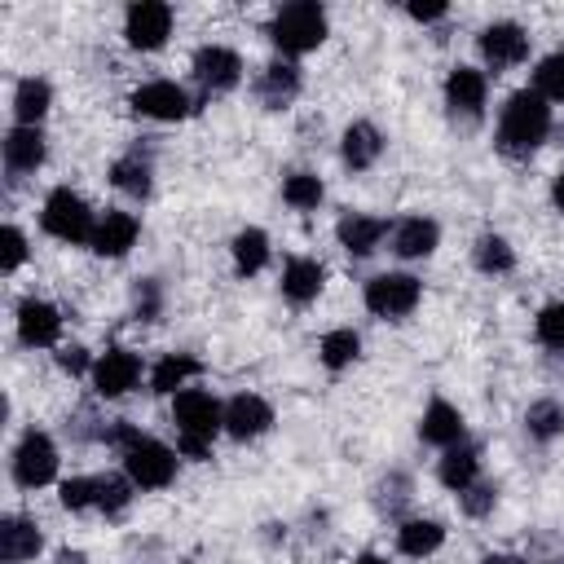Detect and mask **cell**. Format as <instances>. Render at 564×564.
I'll return each instance as SVG.
<instances>
[{
	"label": "cell",
	"mask_w": 564,
	"mask_h": 564,
	"mask_svg": "<svg viewBox=\"0 0 564 564\" xmlns=\"http://www.w3.org/2000/svg\"><path fill=\"white\" fill-rule=\"evenodd\" d=\"M300 93V70L291 62H269L256 79V97L269 106V110H282L291 97Z\"/></svg>",
	"instance_id": "2e32d148"
},
{
	"label": "cell",
	"mask_w": 564,
	"mask_h": 564,
	"mask_svg": "<svg viewBox=\"0 0 564 564\" xmlns=\"http://www.w3.org/2000/svg\"><path fill=\"white\" fill-rule=\"evenodd\" d=\"M57 330H62V313H57L53 304H44V300H35V295L18 304V339H22V344L44 348V344L57 339Z\"/></svg>",
	"instance_id": "7c38bea8"
},
{
	"label": "cell",
	"mask_w": 564,
	"mask_h": 564,
	"mask_svg": "<svg viewBox=\"0 0 564 564\" xmlns=\"http://www.w3.org/2000/svg\"><path fill=\"white\" fill-rule=\"evenodd\" d=\"M322 282H326V269H322L317 260H291V264L282 269V295L295 300V304L317 300Z\"/></svg>",
	"instance_id": "603a6c76"
},
{
	"label": "cell",
	"mask_w": 564,
	"mask_h": 564,
	"mask_svg": "<svg viewBox=\"0 0 564 564\" xmlns=\"http://www.w3.org/2000/svg\"><path fill=\"white\" fill-rule=\"evenodd\" d=\"M123 471H128V480L141 485V489H163V485L176 476V454H172L167 445H159V441H150V436L137 432V436L123 445Z\"/></svg>",
	"instance_id": "5b68a950"
},
{
	"label": "cell",
	"mask_w": 564,
	"mask_h": 564,
	"mask_svg": "<svg viewBox=\"0 0 564 564\" xmlns=\"http://www.w3.org/2000/svg\"><path fill=\"white\" fill-rule=\"evenodd\" d=\"M357 564H388V560H383V555H361Z\"/></svg>",
	"instance_id": "7dc6e473"
},
{
	"label": "cell",
	"mask_w": 564,
	"mask_h": 564,
	"mask_svg": "<svg viewBox=\"0 0 564 564\" xmlns=\"http://www.w3.org/2000/svg\"><path fill=\"white\" fill-rule=\"evenodd\" d=\"M57 366H62L66 375H79V370L88 366V348H79V344H66V348L57 352Z\"/></svg>",
	"instance_id": "b9f144b4"
},
{
	"label": "cell",
	"mask_w": 564,
	"mask_h": 564,
	"mask_svg": "<svg viewBox=\"0 0 564 564\" xmlns=\"http://www.w3.org/2000/svg\"><path fill=\"white\" fill-rule=\"evenodd\" d=\"M93 489H97V507H101L106 516L123 511V507H128V498H132V494H128V480H123V476H110V471H106V476H97V480H93Z\"/></svg>",
	"instance_id": "d590c367"
},
{
	"label": "cell",
	"mask_w": 564,
	"mask_h": 564,
	"mask_svg": "<svg viewBox=\"0 0 564 564\" xmlns=\"http://www.w3.org/2000/svg\"><path fill=\"white\" fill-rule=\"evenodd\" d=\"M533 330H538V339H542L546 348H564V300H555V304H546V308L538 313V322H533Z\"/></svg>",
	"instance_id": "8d00e7d4"
},
{
	"label": "cell",
	"mask_w": 564,
	"mask_h": 564,
	"mask_svg": "<svg viewBox=\"0 0 564 564\" xmlns=\"http://www.w3.org/2000/svg\"><path fill=\"white\" fill-rule=\"evenodd\" d=\"M189 375H198V361H194V357H176V352H172V357H163V361L154 366L150 388H154V392H176Z\"/></svg>",
	"instance_id": "1f68e13d"
},
{
	"label": "cell",
	"mask_w": 564,
	"mask_h": 564,
	"mask_svg": "<svg viewBox=\"0 0 564 564\" xmlns=\"http://www.w3.org/2000/svg\"><path fill=\"white\" fill-rule=\"evenodd\" d=\"M123 35L132 48H159L167 35H172V9L163 0H137L128 9V22H123Z\"/></svg>",
	"instance_id": "ba28073f"
},
{
	"label": "cell",
	"mask_w": 564,
	"mask_h": 564,
	"mask_svg": "<svg viewBox=\"0 0 564 564\" xmlns=\"http://www.w3.org/2000/svg\"><path fill=\"white\" fill-rule=\"evenodd\" d=\"M322 361L330 366V370H344L357 352H361V339L352 335V330H330V335H322Z\"/></svg>",
	"instance_id": "e575fe53"
},
{
	"label": "cell",
	"mask_w": 564,
	"mask_h": 564,
	"mask_svg": "<svg viewBox=\"0 0 564 564\" xmlns=\"http://www.w3.org/2000/svg\"><path fill=\"white\" fill-rule=\"evenodd\" d=\"M269 40L282 48V53H308L326 40V9L313 4V0H295V4H282L269 22Z\"/></svg>",
	"instance_id": "3957f363"
},
{
	"label": "cell",
	"mask_w": 564,
	"mask_h": 564,
	"mask_svg": "<svg viewBox=\"0 0 564 564\" xmlns=\"http://www.w3.org/2000/svg\"><path fill=\"white\" fill-rule=\"evenodd\" d=\"M480 564H520V560H516V555H485Z\"/></svg>",
	"instance_id": "bcb514c9"
},
{
	"label": "cell",
	"mask_w": 564,
	"mask_h": 564,
	"mask_svg": "<svg viewBox=\"0 0 564 564\" xmlns=\"http://www.w3.org/2000/svg\"><path fill=\"white\" fill-rule=\"evenodd\" d=\"M282 198H286L291 207L308 212V207H317V203H322V181H317L313 172H291V176L282 181Z\"/></svg>",
	"instance_id": "836d02e7"
},
{
	"label": "cell",
	"mask_w": 564,
	"mask_h": 564,
	"mask_svg": "<svg viewBox=\"0 0 564 564\" xmlns=\"http://www.w3.org/2000/svg\"><path fill=\"white\" fill-rule=\"evenodd\" d=\"M419 295H423V286L410 273H379L366 282V308L379 317H405L419 304Z\"/></svg>",
	"instance_id": "8992f818"
},
{
	"label": "cell",
	"mask_w": 564,
	"mask_h": 564,
	"mask_svg": "<svg viewBox=\"0 0 564 564\" xmlns=\"http://www.w3.org/2000/svg\"><path fill=\"white\" fill-rule=\"evenodd\" d=\"M4 163L13 172H35L44 163V137H40V128H26V123L9 128V137H4Z\"/></svg>",
	"instance_id": "ffe728a7"
},
{
	"label": "cell",
	"mask_w": 564,
	"mask_h": 564,
	"mask_svg": "<svg viewBox=\"0 0 564 564\" xmlns=\"http://www.w3.org/2000/svg\"><path fill=\"white\" fill-rule=\"evenodd\" d=\"M264 260H269V238H264V229H242V234L234 238V264H238V273H260Z\"/></svg>",
	"instance_id": "83f0119b"
},
{
	"label": "cell",
	"mask_w": 564,
	"mask_h": 564,
	"mask_svg": "<svg viewBox=\"0 0 564 564\" xmlns=\"http://www.w3.org/2000/svg\"><path fill=\"white\" fill-rule=\"evenodd\" d=\"M48 101H53V88L44 84V79H22L18 84V93H13V115L26 123V128H35L40 119H44V110H48Z\"/></svg>",
	"instance_id": "484cf974"
},
{
	"label": "cell",
	"mask_w": 564,
	"mask_h": 564,
	"mask_svg": "<svg viewBox=\"0 0 564 564\" xmlns=\"http://www.w3.org/2000/svg\"><path fill=\"white\" fill-rule=\"evenodd\" d=\"M40 546H44V538H40V529L31 520H22V516H4L0 520V560L4 564L31 560Z\"/></svg>",
	"instance_id": "ac0fdd59"
},
{
	"label": "cell",
	"mask_w": 564,
	"mask_h": 564,
	"mask_svg": "<svg viewBox=\"0 0 564 564\" xmlns=\"http://www.w3.org/2000/svg\"><path fill=\"white\" fill-rule=\"evenodd\" d=\"M441 542H445V529H441L436 520H405V524L397 529V546H401L405 555H432Z\"/></svg>",
	"instance_id": "4316f807"
},
{
	"label": "cell",
	"mask_w": 564,
	"mask_h": 564,
	"mask_svg": "<svg viewBox=\"0 0 564 564\" xmlns=\"http://www.w3.org/2000/svg\"><path fill=\"white\" fill-rule=\"evenodd\" d=\"M410 18H419V22H436V18H445V4H410Z\"/></svg>",
	"instance_id": "7bdbcfd3"
},
{
	"label": "cell",
	"mask_w": 564,
	"mask_h": 564,
	"mask_svg": "<svg viewBox=\"0 0 564 564\" xmlns=\"http://www.w3.org/2000/svg\"><path fill=\"white\" fill-rule=\"evenodd\" d=\"M194 79L203 88H212V93H225V88H234L242 79V57L234 48H225V44H203L194 53Z\"/></svg>",
	"instance_id": "30bf717a"
},
{
	"label": "cell",
	"mask_w": 564,
	"mask_h": 564,
	"mask_svg": "<svg viewBox=\"0 0 564 564\" xmlns=\"http://www.w3.org/2000/svg\"><path fill=\"white\" fill-rule=\"evenodd\" d=\"M476 44H480V57H485L494 70H507V66L524 62V53H529V35H524L516 22H489Z\"/></svg>",
	"instance_id": "9c48e42d"
},
{
	"label": "cell",
	"mask_w": 564,
	"mask_h": 564,
	"mask_svg": "<svg viewBox=\"0 0 564 564\" xmlns=\"http://www.w3.org/2000/svg\"><path fill=\"white\" fill-rule=\"evenodd\" d=\"M494 502H498V489L494 485H467L463 489V511L467 516H489Z\"/></svg>",
	"instance_id": "ab89813d"
},
{
	"label": "cell",
	"mask_w": 564,
	"mask_h": 564,
	"mask_svg": "<svg viewBox=\"0 0 564 564\" xmlns=\"http://www.w3.org/2000/svg\"><path fill=\"white\" fill-rule=\"evenodd\" d=\"M436 238H441V229H436L432 220L410 216V220H401V225L392 229V251L405 256V260H419V256H432V251H436Z\"/></svg>",
	"instance_id": "44dd1931"
},
{
	"label": "cell",
	"mask_w": 564,
	"mask_h": 564,
	"mask_svg": "<svg viewBox=\"0 0 564 564\" xmlns=\"http://www.w3.org/2000/svg\"><path fill=\"white\" fill-rule=\"evenodd\" d=\"M476 471H480V454L471 449V445H449L445 449V458H441V485L445 489H467V485H476Z\"/></svg>",
	"instance_id": "cb8c5ba5"
},
{
	"label": "cell",
	"mask_w": 564,
	"mask_h": 564,
	"mask_svg": "<svg viewBox=\"0 0 564 564\" xmlns=\"http://www.w3.org/2000/svg\"><path fill=\"white\" fill-rule=\"evenodd\" d=\"M383 234H388V225L375 220V216H344V220H339V242H344L352 256H370Z\"/></svg>",
	"instance_id": "d4e9b609"
},
{
	"label": "cell",
	"mask_w": 564,
	"mask_h": 564,
	"mask_svg": "<svg viewBox=\"0 0 564 564\" xmlns=\"http://www.w3.org/2000/svg\"><path fill=\"white\" fill-rule=\"evenodd\" d=\"M551 132V106L538 88H520L507 97L502 106V119H498V150L511 154V159H524L533 154Z\"/></svg>",
	"instance_id": "6da1fadb"
},
{
	"label": "cell",
	"mask_w": 564,
	"mask_h": 564,
	"mask_svg": "<svg viewBox=\"0 0 564 564\" xmlns=\"http://www.w3.org/2000/svg\"><path fill=\"white\" fill-rule=\"evenodd\" d=\"M132 304H137V317H141V322H154V317H159V304H163L159 282H154V278H141L137 291H132Z\"/></svg>",
	"instance_id": "74e56055"
},
{
	"label": "cell",
	"mask_w": 564,
	"mask_h": 564,
	"mask_svg": "<svg viewBox=\"0 0 564 564\" xmlns=\"http://www.w3.org/2000/svg\"><path fill=\"white\" fill-rule=\"evenodd\" d=\"M524 427H529V436H538V441L560 436V432H564V405H560V401H533V405L524 410Z\"/></svg>",
	"instance_id": "f546056e"
},
{
	"label": "cell",
	"mask_w": 564,
	"mask_h": 564,
	"mask_svg": "<svg viewBox=\"0 0 564 564\" xmlns=\"http://www.w3.org/2000/svg\"><path fill=\"white\" fill-rule=\"evenodd\" d=\"M57 564H84V551H62Z\"/></svg>",
	"instance_id": "f6af8a7d"
},
{
	"label": "cell",
	"mask_w": 564,
	"mask_h": 564,
	"mask_svg": "<svg viewBox=\"0 0 564 564\" xmlns=\"http://www.w3.org/2000/svg\"><path fill=\"white\" fill-rule=\"evenodd\" d=\"M110 181H115L123 194L145 198V194H150V163L137 159V154H128V159H119V163L110 167Z\"/></svg>",
	"instance_id": "4dcf8cb0"
},
{
	"label": "cell",
	"mask_w": 564,
	"mask_h": 564,
	"mask_svg": "<svg viewBox=\"0 0 564 564\" xmlns=\"http://www.w3.org/2000/svg\"><path fill=\"white\" fill-rule=\"evenodd\" d=\"M471 260H476V269H480V273H507V269L516 264V256H511L507 238H498V234H485V238H476V247H471Z\"/></svg>",
	"instance_id": "f1b7e54d"
},
{
	"label": "cell",
	"mask_w": 564,
	"mask_h": 564,
	"mask_svg": "<svg viewBox=\"0 0 564 564\" xmlns=\"http://www.w3.org/2000/svg\"><path fill=\"white\" fill-rule=\"evenodd\" d=\"M551 198H555V207H560V212H564V172H560V176H555V189H551Z\"/></svg>",
	"instance_id": "ee69618b"
},
{
	"label": "cell",
	"mask_w": 564,
	"mask_h": 564,
	"mask_svg": "<svg viewBox=\"0 0 564 564\" xmlns=\"http://www.w3.org/2000/svg\"><path fill=\"white\" fill-rule=\"evenodd\" d=\"M533 88H538L546 101H564V48H555L551 57L538 62V70H533Z\"/></svg>",
	"instance_id": "d6a6232c"
},
{
	"label": "cell",
	"mask_w": 564,
	"mask_h": 564,
	"mask_svg": "<svg viewBox=\"0 0 564 564\" xmlns=\"http://www.w3.org/2000/svg\"><path fill=\"white\" fill-rule=\"evenodd\" d=\"M379 150H383V137H379L375 123L357 119V123L344 128V163H348V167H357V172L370 167V163L379 159Z\"/></svg>",
	"instance_id": "7402d4cb"
},
{
	"label": "cell",
	"mask_w": 564,
	"mask_h": 564,
	"mask_svg": "<svg viewBox=\"0 0 564 564\" xmlns=\"http://www.w3.org/2000/svg\"><path fill=\"white\" fill-rule=\"evenodd\" d=\"M132 110L137 115H150V119H185L189 115V97H185L181 84L154 79V84H141L132 93Z\"/></svg>",
	"instance_id": "8fae6325"
},
{
	"label": "cell",
	"mask_w": 564,
	"mask_h": 564,
	"mask_svg": "<svg viewBox=\"0 0 564 564\" xmlns=\"http://www.w3.org/2000/svg\"><path fill=\"white\" fill-rule=\"evenodd\" d=\"M172 419L181 427V454L185 458H212V436L225 427V410L216 405L212 392H181L172 405Z\"/></svg>",
	"instance_id": "7a4b0ae2"
},
{
	"label": "cell",
	"mask_w": 564,
	"mask_h": 564,
	"mask_svg": "<svg viewBox=\"0 0 564 564\" xmlns=\"http://www.w3.org/2000/svg\"><path fill=\"white\" fill-rule=\"evenodd\" d=\"M53 476H57V449H53V441L44 432H26L18 441V449H13V480L22 489H40Z\"/></svg>",
	"instance_id": "52a82bcc"
},
{
	"label": "cell",
	"mask_w": 564,
	"mask_h": 564,
	"mask_svg": "<svg viewBox=\"0 0 564 564\" xmlns=\"http://www.w3.org/2000/svg\"><path fill=\"white\" fill-rule=\"evenodd\" d=\"M137 242V216L128 212H106V220H97V234H93V251L97 256H123L128 247Z\"/></svg>",
	"instance_id": "d6986e66"
},
{
	"label": "cell",
	"mask_w": 564,
	"mask_h": 564,
	"mask_svg": "<svg viewBox=\"0 0 564 564\" xmlns=\"http://www.w3.org/2000/svg\"><path fill=\"white\" fill-rule=\"evenodd\" d=\"M445 101H449L454 115L476 119L485 110V75L471 70V66H454L449 79H445Z\"/></svg>",
	"instance_id": "9a60e30c"
},
{
	"label": "cell",
	"mask_w": 564,
	"mask_h": 564,
	"mask_svg": "<svg viewBox=\"0 0 564 564\" xmlns=\"http://www.w3.org/2000/svg\"><path fill=\"white\" fill-rule=\"evenodd\" d=\"M137 375H141V361H137L128 348H110V352L97 361L93 383H97L101 397H123V392L137 383Z\"/></svg>",
	"instance_id": "5bb4252c"
},
{
	"label": "cell",
	"mask_w": 564,
	"mask_h": 564,
	"mask_svg": "<svg viewBox=\"0 0 564 564\" xmlns=\"http://www.w3.org/2000/svg\"><path fill=\"white\" fill-rule=\"evenodd\" d=\"M22 260H26V238H22L18 225H9V229H4V256H0V269L13 273Z\"/></svg>",
	"instance_id": "60d3db41"
},
{
	"label": "cell",
	"mask_w": 564,
	"mask_h": 564,
	"mask_svg": "<svg viewBox=\"0 0 564 564\" xmlns=\"http://www.w3.org/2000/svg\"><path fill=\"white\" fill-rule=\"evenodd\" d=\"M88 502H97L93 480H84V476L62 480V507H66V511H79V507H88Z\"/></svg>",
	"instance_id": "f35d334b"
},
{
	"label": "cell",
	"mask_w": 564,
	"mask_h": 564,
	"mask_svg": "<svg viewBox=\"0 0 564 564\" xmlns=\"http://www.w3.org/2000/svg\"><path fill=\"white\" fill-rule=\"evenodd\" d=\"M40 225H44L53 238H62V242H93V234H97L88 203H84L75 189H66V185L48 194V203H44V212H40Z\"/></svg>",
	"instance_id": "277c9868"
},
{
	"label": "cell",
	"mask_w": 564,
	"mask_h": 564,
	"mask_svg": "<svg viewBox=\"0 0 564 564\" xmlns=\"http://www.w3.org/2000/svg\"><path fill=\"white\" fill-rule=\"evenodd\" d=\"M269 423H273V410H269V401L256 397V392H238V397L225 405V427H229V436H238V441L260 436Z\"/></svg>",
	"instance_id": "4fadbf2b"
},
{
	"label": "cell",
	"mask_w": 564,
	"mask_h": 564,
	"mask_svg": "<svg viewBox=\"0 0 564 564\" xmlns=\"http://www.w3.org/2000/svg\"><path fill=\"white\" fill-rule=\"evenodd\" d=\"M419 436L427 441V445H458L463 441V414L449 405V401H432L427 410H423V419H419Z\"/></svg>",
	"instance_id": "e0dca14e"
}]
</instances>
